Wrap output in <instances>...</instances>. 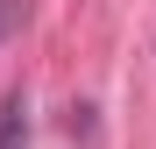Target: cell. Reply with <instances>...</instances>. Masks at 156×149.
<instances>
[{
    "mask_svg": "<svg viewBox=\"0 0 156 149\" xmlns=\"http://www.w3.org/2000/svg\"><path fill=\"white\" fill-rule=\"evenodd\" d=\"M0 149H29V99L7 92V107H0Z\"/></svg>",
    "mask_w": 156,
    "mask_h": 149,
    "instance_id": "6da1fadb",
    "label": "cell"
},
{
    "mask_svg": "<svg viewBox=\"0 0 156 149\" xmlns=\"http://www.w3.org/2000/svg\"><path fill=\"white\" fill-rule=\"evenodd\" d=\"M14 21H21V0H0V36H7Z\"/></svg>",
    "mask_w": 156,
    "mask_h": 149,
    "instance_id": "7a4b0ae2",
    "label": "cell"
}]
</instances>
